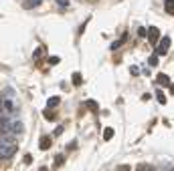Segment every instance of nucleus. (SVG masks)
<instances>
[{
  "instance_id": "nucleus-19",
  "label": "nucleus",
  "mask_w": 174,
  "mask_h": 171,
  "mask_svg": "<svg viewBox=\"0 0 174 171\" xmlns=\"http://www.w3.org/2000/svg\"><path fill=\"white\" fill-rule=\"evenodd\" d=\"M59 62V57H49V65H57Z\"/></svg>"
},
{
  "instance_id": "nucleus-18",
  "label": "nucleus",
  "mask_w": 174,
  "mask_h": 171,
  "mask_svg": "<svg viewBox=\"0 0 174 171\" xmlns=\"http://www.w3.org/2000/svg\"><path fill=\"white\" fill-rule=\"evenodd\" d=\"M138 36H140V38H146V28H144V26L138 28Z\"/></svg>"
},
{
  "instance_id": "nucleus-26",
  "label": "nucleus",
  "mask_w": 174,
  "mask_h": 171,
  "mask_svg": "<svg viewBox=\"0 0 174 171\" xmlns=\"http://www.w3.org/2000/svg\"><path fill=\"white\" fill-rule=\"evenodd\" d=\"M41 171H47V169H45V167H43V169H41Z\"/></svg>"
},
{
  "instance_id": "nucleus-6",
  "label": "nucleus",
  "mask_w": 174,
  "mask_h": 171,
  "mask_svg": "<svg viewBox=\"0 0 174 171\" xmlns=\"http://www.w3.org/2000/svg\"><path fill=\"white\" fill-rule=\"evenodd\" d=\"M2 109H4V111H8V113H12V111H14V103H12V99L2 101Z\"/></svg>"
},
{
  "instance_id": "nucleus-10",
  "label": "nucleus",
  "mask_w": 174,
  "mask_h": 171,
  "mask_svg": "<svg viewBox=\"0 0 174 171\" xmlns=\"http://www.w3.org/2000/svg\"><path fill=\"white\" fill-rule=\"evenodd\" d=\"M43 115H45L47 119H49V121H57V115H55L51 109H45V111H43Z\"/></svg>"
},
{
  "instance_id": "nucleus-1",
  "label": "nucleus",
  "mask_w": 174,
  "mask_h": 171,
  "mask_svg": "<svg viewBox=\"0 0 174 171\" xmlns=\"http://www.w3.org/2000/svg\"><path fill=\"white\" fill-rule=\"evenodd\" d=\"M16 143H12L10 141V137H4L2 141H0V159H10V157H14V153H16Z\"/></svg>"
},
{
  "instance_id": "nucleus-8",
  "label": "nucleus",
  "mask_w": 174,
  "mask_h": 171,
  "mask_svg": "<svg viewBox=\"0 0 174 171\" xmlns=\"http://www.w3.org/2000/svg\"><path fill=\"white\" fill-rule=\"evenodd\" d=\"M103 139L105 141L113 139V129H112V127H105V129H103Z\"/></svg>"
},
{
  "instance_id": "nucleus-11",
  "label": "nucleus",
  "mask_w": 174,
  "mask_h": 171,
  "mask_svg": "<svg viewBox=\"0 0 174 171\" xmlns=\"http://www.w3.org/2000/svg\"><path fill=\"white\" fill-rule=\"evenodd\" d=\"M164 4H166V12L168 14H174V0H164Z\"/></svg>"
},
{
  "instance_id": "nucleus-5",
  "label": "nucleus",
  "mask_w": 174,
  "mask_h": 171,
  "mask_svg": "<svg viewBox=\"0 0 174 171\" xmlns=\"http://www.w3.org/2000/svg\"><path fill=\"white\" fill-rule=\"evenodd\" d=\"M156 81H158L160 87H168V85H170V76H168V75H162V72L156 76Z\"/></svg>"
},
{
  "instance_id": "nucleus-27",
  "label": "nucleus",
  "mask_w": 174,
  "mask_h": 171,
  "mask_svg": "<svg viewBox=\"0 0 174 171\" xmlns=\"http://www.w3.org/2000/svg\"><path fill=\"white\" fill-rule=\"evenodd\" d=\"M170 171H174V167H172V169H170Z\"/></svg>"
},
{
  "instance_id": "nucleus-13",
  "label": "nucleus",
  "mask_w": 174,
  "mask_h": 171,
  "mask_svg": "<svg viewBox=\"0 0 174 171\" xmlns=\"http://www.w3.org/2000/svg\"><path fill=\"white\" fill-rule=\"evenodd\" d=\"M126 38H128V36H122V38H120V40H116V42H113V44H112V50H116V49H120V46H122V44H124V42H126Z\"/></svg>"
},
{
  "instance_id": "nucleus-4",
  "label": "nucleus",
  "mask_w": 174,
  "mask_h": 171,
  "mask_svg": "<svg viewBox=\"0 0 174 171\" xmlns=\"http://www.w3.org/2000/svg\"><path fill=\"white\" fill-rule=\"evenodd\" d=\"M24 131V125L20 121H16V119H12V125H10V133L12 135H20Z\"/></svg>"
},
{
  "instance_id": "nucleus-15",
  "label": "nucleus",
  "mask_w": 174,
  "mask_h": 171,
  "mask_svg": "<svg viewBox=\"0 0 174 171\" xmlns=\"http://www.w3.org/2000/svg\"><path fill=\"white\" fill-rule=\"evenodd\" d=\"M136 171H156V167H152V165H138Z\"/></svg>"
},
{
  "instance_id": "nucleus-22",
  "label": "nucleus",
  "mask_w": 174,
  "mask_h": 171,
  "mask_svg": "<svg viewBox=\"0 0 174 171\" xmlns=\"http://www.w3.org/2000/svg\"><path fill=\"white\" fill-rule=\"evenodd\" d=\"M73 147H77V141H71V143L67 145V149H73Z\"/></svg>"
},
{
  "instance_id": "nucleus-25",
  "label": "nucleus",
  "mask_w": 174,
  "mask_h": 171,
  "mask_svg": "<svg viewBox=\"0 0 174 171\" xmlns=\"http://www.w3.org/2000/svg\"><path fill=\"white\" fill-rule=\"evenodd\" d=\"M0 111H2V99H0Z\"/></svg>"
},
{
  "instance_id": "nucleus-20",
  "label": "nucleus",
  "mask_w": 174,
  "mask_h": 171,
  "mask_svg": "<svg viewBox=\"0 0 174 171\" xmlns=\"http://www.w3.org/2000/svg\"><path fill=\"white\" fill-rule=\"evenodd\" d=\"M116 171H130V165H120Z\"/></svg>"
},
{
  "instance_id": "nucleus-16",
  "label": "nucleus",
  "mask_w": 174,
  "mask_h": 171,
  "mask_svg": "<svg viewBox=\"0 0 174 171\" xmlns=\"http://www.w3.org/2000/svg\"><path fill=\"white\" fill-rule=\"evenodd\" d=\"M148 65H150V67H156V65H158V54H152V57L148 58Z\"/></svg>"
},
{
  "instance_id": "nucleus-3",
  "label": "nucleus",
  "mask_w": 174,
  "mask_h": 171,
  "mask_svg": "<svg viewBox=\"0 0 174 171\" xmlns=\"http://www.w3.org/2000/svg\"><path fill=\"white\" fill-rule=\"evenodd\" d=\"M168 49H170V38L164 36V38H160V44H158V50H156V54H158V57H162V54L168 53Z\"/></svg>"
},
{
  "instance_id": "nucleus-7",
  "label": "nucleus",
  "mask_w": 174,
  "mask_h": 171,
  "mask_svg": "<svg viewBox=\"0 0 174 171\" xmlns=\"http://www.w3.org/2000/svg\"><path fill=\"white\" fill-rule=\"evenodd\" d=\"M59 103H61V99H59V97H51V99L47 101V109H55Z\"/></svg>"
},
{
  "instance_id": "nucleus-2",
  "label": "nucleus",
  "mask_w": 174,
  "mask_h": 171,
  "mask_svg": "<svg viewBox=\"0 0 174 171\" xmlns=\"http://www.w3.org/2000/svg\"><path fill=\"white\" fill-rule=\"evenodd\" d=\"M146 38H148V42H150V44H158V40H160V30H158L156 26L146 28Z\"/></svg>"
},
{
  "instance_id": "nucleus-21",
  "label": "nucleus",
  "mask_w": 174,
  "mask_h": 171,
  "mask_svg": "<svg viewBox=\"0 0 174 171\" xmlns=\"http://www.w3.org/2000/svg\"><path fill=\"white\" fill-rule=\"evenodd\" d=\"M73 83H75V85H77V83H81V76H79L77 72H75V75H73Z\"/></svg>"
},
{
  "instance_id": "nucleus-12",
  "label": "nucleus",
  "mask_w": 174,
  "mask_h": 171,
  "mask_svg": "<svg viewBox=\"0 0 174 171\" xmlns=\"http://www.w3.org/2000/svg\"><path fill=\"white\" fill-rule=\"evenodd\" d=\"M156 99H158L160 105H166V95H164L162 91H156Z\"/></svg>"
},
{
  "instance_id": "nucleus-23",
  "label": "nucleus",
  "mask_w": 174,
  "mask_h": 171,
  "mask_svg": "<svg viewBox=\"0 0 174 171\" xmlns=\"http://www.w3.org/2000/svg\"><path fill=\"white\" fill-rule=\"evenodd\" d=\"M59 4H61V6H69V2H67V0H57Z\"/></svg>"
},
{
  "instance_id": "nucleus-17",
  "label": "nucleus",
  "mask_w": 174,
  "mask_h": 171,
  "mask_svg": "<svg viewBox=\"0 0 174 171\" xmlns=\"http://www.w3.org/2000/svg\"><path fill=\"white\" fill-rule=\"evenodd\" d=\"M87 109H91V111H97V109H99V105H97L95 101H87Z\"/></svg>"
},
{
  "instance_id": "nucleus-24",
  "label": "nucleus",
  "mask_w": 174,
  "mask_h": 171,
  "mask_svg": "<svg viewBox=\"0 0 174 171\" xmlns=\"http://www.w3.org/2000/svg\"><path fill=\"white\" fill-rule=\"evenodd\" d=\"M168 87H170V93H172V95H174V85L170 83V85H168Z\"/></svg>"
},
{
  "instance_id": "nucleus-9",
  "label": "nucleus",
  "mask_w": 174,
  "mask_h": 171,
  "mask_svg": "<svg viewBox=\"0 0 174 171\" xmlns=\"http://www.w3.org/2000/svg\"><path fill=\"white\" fill-rule=\"evenodd\" d=\"M39 147H41V149H49V147H51V137H43V139H41V143H39Z\"/></svg>"
},
{
  "instance_id": "nucleus-14",
  "label": "nucleus",
  "mask_w": 174,
  "mask_h": 171,
  "mask_svg": "<svg viewBox=\"0 0 174 171\" xmlns=\"http://www.w3.org/2000/svg\"><path fill=\"white\" fill-rule=\"evenodd\" d=\"M37 4H39V0H27V2H24L22 6H24V8H27V10H28V8H35Z\"/></svg>"
}]
</instances>
